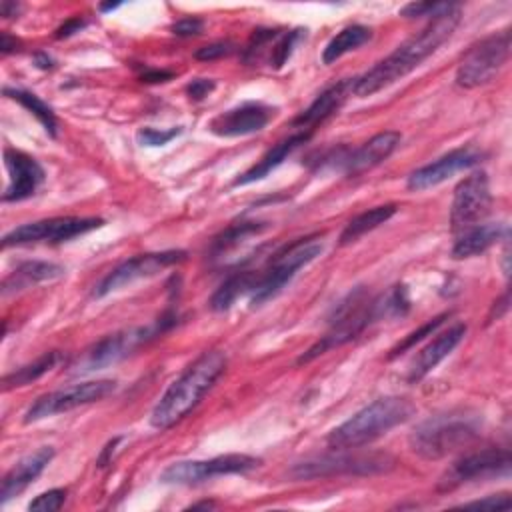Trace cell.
<instances>
[{
    "label": "cell",
    "mask_w": 512,
    "mask_h": 512,
    "mask_svg": "<svg viewBox=\"0 0 512 512\" xmlns=\"http://www.w3.org/2000/svg\"><path fill=\"white\" fill-rule=\"evenodd\" d=\"M460 6L432 18L428 26H424L418 34L402 42L394 52H390L384 60L374 64L368 72L354 78L352 94L358 98L372 96L382 88L394 84L396 80L404 78L412 70H416L428 56H432L456 30L460 24Z\"/></svg>",
    "instance_id": "1"
},
{
    "label": "cell",
    "mask_w": 512,
    "mask_h": 512,
    "mask_svg": "<svg viewBox=\"0 0 512 512\" xmlns=\"http://www.w3.org/2000/svg\"><path fill=\"white\" fill-rule=\"evenodd\" d=\"M226 370V354L220 350L202 352L160 396L156 402L150 424L158 430H168L178 424L188 412L196 408L202 396Z\"/></svg>",
    "instance_id": "2"
},
{
    "label": "cell",
    "mask_w": 512,
    "mask_h": 512,
    "mask_svg": "<svg viewBox=\"0 0 512 512\" xmlns=\"http://www.w3.org/2000/svg\"><path fill=\"white\" fill-rule=\"evenodd\" d=\"M414 412L416 406L404 396L378 398L336 426L328 434L326 444L332 450H354L366 446L410 420Z\"/></svg>",
    "instance_id": "3"
},
{
    "label": "cell",
    "mask_w": 512,
    "mask_h": 512,
    "mask_svg": "<svg viewBox=\"0 0 512 512\" xmlns=\"http://www.w3.org/2000/svg\"><path fill=\"white\" fill-rule=\"evenodd\" d=\"M478 418L464 412H448L420 422L408 442L414 454L424 460H440L478 438Z\"/></svg>",
    "instance_id": "4"
},
{
    "label": "cell",
    "mask_w": 512,
    "mask_h": 512,
    "mask_svg": "<svg viewBox=\"0 0 512 512\" xmlns=\"http://www.w3.org/2000/svg\"><path fill=\"white\" fill-rule=\"evenodd\" d=\"M376 318H382L378 298H368L362 288H356L334 310L328 332L316 344H312L296 362L308 364L320 354L354 340Z\"/></svg>",
    "instance_id": "5"
},
{
    "label": "cell",
    "mask_w": 512,
    "mask_h": 512,
    "mask_svg": "<svg viewBox=\"0 0 512 512\" xmlns=\"http://www.w3.org/2000/svg\"><path fill=\"white\" fill-rule=\"evenodd\" d=\"M172 324H176V314L166 312L150 326H136V328H126V330L108 334L102 340H98L96 344H92L90 348H86L84 354L78 356L76 362L70 366V372L72 374H88L94 370L108 368L110 364H116L122 358H126L138 346H142L148 340L166 332Z\"/></svg>",
    "instance_id": "6"
},
{
    "label": "cell",
    "mask_w": 512,
    "mask_h": 512,
    "mask_svg": "<svg viewBox=\"0 0 512 512\" xmlns=\"http://www.w3.org/2000/svg\"><path fill=\"white\" fill-rule=\"evenodd\" d=\"M394 466V458L386 452H348L336 450L334 454H320L296 462L290 468L294 480H314L326 476H372L388 472Z\"/></svg>",
    "instance_id": "7"
},
{
    "label": "cell",
    "mask_w": 512,
    "mask_h": 512,
    "mask_svg": "<svg viewBox=\"0 0 512 512\" xmlns=\"http://www.w3.org/2000/svg\"><path fill=\"white\" fill-rule=\"evenodd\" d=\"M322 248V242H318L316 238H300L290 246L278 250L270 258L268 266L258 274L254 290L250 292V304L260 306L274 298L302 266L310 264L322 254Z\"/></svg>",
    "instance_id": "8"
},
{
    "label": "cell",
    "mask_w": 512,
    "mask_h": 512,
    "mask_svg": "<svg viewBox=\"0 0 512 512\" xmlns=\"http://www.w3.org/2000/svg\"><path fill=\"white\" fill-rule=\"evenodd\" d=\"M510 40V30H502L474 44L456 70V84L462 88L488 84L506 64L510 56Z\"/></svg>",
    "instance_id": "9"
},
{
    "label": "cell",
    "mask_w": 512,
    "mask_h": 512,
    "mask_svg": "<svg viewBox=\"0 0 512 512\" xmlns=\"http://www.w3.org/2000/svg\"><path fill=\"white\" fill-rule=\"evenodd\" d=\"M262 464L260 458L250 454H222L208 460H182L162 470L164 484H200L224 474H244Z\"/></svg>",
    "instance_id": "10"
},
{
    "label": "cell",
    "mask_w": 512,
    "mask_h": 512,
    "mask_svg": "<svg viewBox=\"0 0 512 512\" xmlns=\"http://www.w3.org/2000/svg\"><path fill=\"white\" fill-rule=\"evenodd\" d=\"M116 382L114 380H88L80 384H72L48 394L38 396L32 406L24 414V422H36L42 418H50L62 412H70L74 408L98 402L106 398L110 392H114Z\"/></svg>",
    "instance_id": "11"
},
{
    "label": "cell",
    "mask_w": 512,
    "mask_h": 512,
    "mask_svg": "<svg viewBox=\"0 0 512 512\" xmlns=\"http://www.w3.org/2000/svg\"><path fill=\"white\" fill-rule=\"evenodd\" d=\"M104 224L102 218L94 216H60V218H46L22 224L8 234L2 236V246H22V244H36V242H64L96 230Z\"/></svg>",
    "instance_id": "12"
},
{
    "label": "cell",
    "mask_w": 512,
    "mask_h": 512,
    "mask_svg": "<svg viewBox=\"0 0 512 512\" xmlns=\"http://www.w3.org/2000/svg\"><path fill=\"white\" fill-rule=\"evenodd\" d=\"M510 464L512 460H510L508 448H484L478 452L464 454L440 476L438 490L450 492L472 480L508 476Z\"/></svg>",
    "instance_id": "13"
},
{
    "label": "cell",
    "mask_w": 512,
    "mask_h": 512,
    "mask_svg": "<svg viewBox=\"0 0 512 512\" xmlns=\"http://www.w3.org/2000/svg\"><path fill=\"white\" fill-rule=\"evenodd\" d=\"M186 258L184 250H164V252H148V254H138L134 258L124 260L116 268H112L92 290L94 298H104L136 280L150 278L164 268L178 264Z\"/></svg>",
    "instance_id": "14"
},
{
    "label": "cell",
    "mask_w": 512,
    "mask_h": 512,
    "mask_svg": "<svg viewBox=\"0 0 512 512\" xmlns=\"http://www.w3.org/2000/svg\"><path fill=\"white\" fill-rule=\"evenodd\" d=\"M492 206L490 182L486 172L478 170L460 180L454 188L452 206H450V226L452 232H462L478 224Z\"/></svg>",
    "instance_id": "15"
},
{
    "label": "cell",
    "mask_w": 512,
    "mask_h": 512,
    "mask_svg": "<svg viewBox=\"0 0 512 512\" xmlns=\"http://www.w3.org/2000/svg\"><path fill=\"white\" fill-rule=\"evenodd\" d=\"M480 160H482V152L476 146H462V148L450 150L448 154L440 156L438 160L410 172V176L406 180V188L412 192L428 190L432 186L442 184L456 172L476 166Z\"/></svg>",
    "instance_id": "16"
},
{
    "label": "cell",
    "mask_w": 512,
    "mask_h": 512,
    "mask_svg": "<svg viewBox=\"0 0 512 512\" xmlns=\"http://www.w3.org/2000/svg\"><path fill=\"white\" fill-rule=\"evenodd\" d=\"M274 110L262 102H242L218 116L208 124V130L222 138H236L260 132L272 118Z\"/></svg>",
    "instance_id": "17"
},
{
    "label": "cell",
    "mask_w": 512,
    "mask_h": 512,
    "mask_svg": "<svg viewBox=\"0 0 512 512\" xmlns=\"http://www.w3.org/2000/svg\"><path fill=\"white\" fill-rule=\"evenodd\" d=\"M4 164L8 168V186L2 194L4 202H20L30 198L44 182V168L28 154L6 148Z\"/></svg>",
    "instance_id": "18"
},
{
    "label": "cell",
    "mask_w": 512,
    "mask_h": 512,
    "mask_svg": "<svg viewBox=\"0 0 512 512\" xmlns=\"http://www.w3.org/2000/svg\"><path fill=\"white\" fill-rule=\"evenodd\" d=\"M402 136L396 130H384L374 134L370 140H366L364 144H360L358 148H348L344 164H342V172L348 178L360 176L368 170H372L374 166L382 164L400 144Z\"/></svg>",
    "instance_id": "19"
},
{
    "label": "cell",
    "mask_w": 512,
    "mask_h": 512,
    "mask_svg": "<svg viewBox=\"0 0 512 512\" xmlns=\"http://www.w3.org/2000/svg\"><path fill=\"white\" fill-rule=\"evenodd\" d=\"M466 324H452L448 330L436 334L434 340H430L410 362L406 380L408 382H420L424 376H428L464 338Z\"/></svg>",
    "instance_id": "20"
},
{
    "label": "cell",
    "mask_w": 512,
    "mask_h": 512,
    "mask_svg": "<svg viewBox=\"0 0 512 512\" xmlns=\"http://www.w3.org/2000/svg\"><path fill=\"white\" fill-rule=\"evenodd\" d=\"M52 458H54V448L42 446V448L34 450L32 454L24 456L22 460H18L2 478L0 502L6 504L14 496L22 494L44 472V468L50 464Z\"/></svg>",
    "instance_id": "21"
},
{
    "label": "cell",
    "mask_w": 512,
    "mask_h": 512,
    "mask_svg": "<svg viewBox=\"0 0 512 512\" xmlns=\"http://www.w3.org/2000/svg\"><path fill=\"white\" fill-rule=\"evenodd\" d=\"M352 82L354 78H346V80H340L332 86H328L326 90H322L314 100L312 104L294 118V126L298 128V132H310L322 124L324 120H328L342 104L344 100L352 94Z\"/></svg>",
    "instance_id": "22"
},
{
    "label": "cell",
    "mask_w": 512,
    "mask_h": 512,
    "mask_svg": "<svg viewBox=\"0 0 512 512\" xmlns=\"http://www.w3.org/2000/svg\"><path fill=\"white\" fill-rule=\"evenodd\" d=\"M310 132H294L290 134L288 138L280 140L278 144H274L252 168H248L246 172H242L236 180H234V186H246V184H252L256 180H262L266 178L274 168H278L296 148H300L302 144H306L310 140Z\"/></svg>",
    "instance_id": "23"
},
{
    "label": "cell",
    "mask_w": 512,
    "mask_h": 512,
    "mask_svg": "<svg viewBox=\"0 0 512 512\" xmlns=\"http://www.w3.org/2000/svg\"><path fill=\"white\" fill-rule=\"evenodd\" d=\"M502 238H508V226L506 224H502V222L474 224V226L458 232V238L452 246V258L462 260V258L482 254Z\"/></svg>",
    "instance_id": "24"
},
{
    "label": "cell",
    "mask_w": 512,
    "mask_h": 512,
    "mask_svg": "<svg viewBox=\"0 0 512 512\" xmlns=\"http://www.w3.org/2000/svg\"><path fill=\"white\" fill-rule=\"evenodd\" d=\"M62 274H64V268L54 264V262H44V260L22 262L2 280V296L16 294V292L26 290L30 286H36L40 282L56 280Z\"/></svg>",
    "instance_id": "25"
},
{
    "label": "cell",
    "mask_w": 512,
    "mask_h": 512,
    "mask_svg": "<svg viewBox=\"0 0 512 512\" xmlns=\"http://www.w3.org/2000/svg\"><path fill=\"white\" fill-rule=\"evenodd\" d=\"M258 274L256 272H248V270H238L234 274H230L218 288L216 292L210 296V308L214 312H224L228 310L240 296L248 294L254 290Z\"/></svg>",
    "instance_id": "26"
},
{
    "label": "cell",
    "mask_w": 512,
    "mask_h": 512,
    "mask_svg": "<svg viewBox=\"0 0 512 512\" xmlns=\"http://www.w3.org/2000/svg\"><path fill=\"white\" fill-rule=\"evenodd\" d=\"M398 206L396 204H382V206H374L358 216H354L342 230L340 234V244L346 246V244H352L356 242L360 236H364L366 232L378 228L380 224H384L386 220H390L394 214H396Z\"/></svg>",
    "instance_id": "27"
},
{
    "label": "cell",
    "mask_w": 512,
    "mask_h": 512,
    "mask_svg": "<svg viewBox=\"0 0 512 512\" xmlns=\"http://www.w3.org/2000/svg\"><path fill=\"white\" fill-rule=\"evenodd\" d=\"M370 36H372V30L362 24H352V26L342 28L336 36L330 38V42L322 50V62L324 64L336 62L344 54H348V52L356 50L358 46H362L364 42H368Z\"/></svg>",
    "instance_id": "28"
},
{
    "label": "cell",
    "mask_w": 512,
    "mask_h": 512,
    "mask_svg": "<svg viewBox=\"0 0 512 512\" xmlns=\"http://www.w3.org/2000/svg\"><path fill=\"white\" fill-rule=\"evenodd\" d=\"M62 360V354L52 350V352H46L42 354L40 358H36L34 362L22 366V368H16L12 370L10 374H6L2 378V390H12V388H20V386H26L34 380H38L40 376H44L48 370H52L58 362Z\"/></svg>",
    "instance_id": "29"
},
{
    "label": "cell",
    "mask_w": 512,
    "mask_h": 512,
    "mask_svg": "<svg viewBox=\"0 0 512 512\" xmlns=\"http://www.w3.org/2000/svg\"><path fill=\"white\" fill-rule=\"evenodd\" d=\"M4 94L10 96L12 100H16L18 104H22L30 114H34L36 120L44 126V130L50 136H56V126H58L56 116L44 100H40L36 94L28 92V90H22V88H4Z\"/></svg>",
    "instance_id": "30"
},
{
    "label": "cell",
    "mask_w": 512,
    "mask_h": 512,
    "mask_svg": "<svg viewBox=\"0 0 512 512\" xmlns=\"http://www.w3.org/2000/svg\"><path fill=\"white\" fill-rule=\"evenodd\" d=\"M264 228L260 222H236L228 226L224 232H220L212 242V254H224L226 250L234 248L238 242H242L250 234H258Z\"/></svg>",
    "instance_id": "31"
},
{
    "label": "cell",
    "mask_w": 512,
    "mask_h": 512,
    "mask_svg": "<svg viewBox=\"0 0 512 512\" xmlns=\"http://www.w3.org/2000/svg\"><path fill=\"white\" fill-rule=\"evenodd\" d=\"M450 318V312H444V314H438V316H434L432 320H428V322H424L420 328H416V330H412L408 336H404V340L402 342H398L392 350H390V354H388V358L392 360V358H396V356H400L402 352H406V350H410L412 346H416L418 342H422L426 336H432L446 320Z\"/></svg>",
    "instance_id": "32"
},
{
    "label": "cell",
    "mask_w": 512,
    "mask_h": 512,
    "mask_svg": "<svg viewBox=\"0 0 512 512\" xmlns=\"http://www.w3.org/2000/svg\"><path fill=\"white\" fill-rule=\"evenodd\" d=\"M454 8H458V4H454V2H410L400 8V16H404V18H438Z\"/></svg>",
    "instance_id": "33"
},
{
    "label": "cell",
    "mask_w": 512,
    "mask_h": 512,
    "mask_svg": "<svg viewBox=\"0 0 512 512\" xmlns=\"http://www.w3.org/2000/svg\"><path fill=\"white\" fill-rule=\"evenodd\" d=\"M64 500H66V490L64 488H52L48 492L38 494L28 504V510H34V512H54V510L62 508Z\"/></svg>",
    "instance_id": "34"
},
{
    "label": "cell",
    "mask_w": 512,
    "mask_h": 512,
    "mask_svg": "<svg viewBox=\"0 0 512 512\" xmlns=\"http://www.w3.org/2000/svg\"><path fill=\"white\" fill-rule=\"evenodd\" d=\"M182 132V128H168V130H158V128H140L136 134L138 144L142 146H164L168 144L172 138H176Z\"/></svg>",
    "instance_id": "35"
},
{
    "label": "cell",
    "mask_w": 512,
    "mask_h": 512,
    "mask_svg": "<svg viewBox=\"0 0 512 512\" xmlns=\"http://www.w3.org/2000/svg\"><path fill=\"white\" fill-rule=\"evenodd\" d=\"M236 52V44L228 42V40H218V42H210L206 46H200L194 56L198 60H216V58H224Z\"/></svg>",
    "instance_id": "36"
},
{
    "label": "cell",
    "mask_w": 512,
    "mask_h": 512,
    "mask_svg": "<svg viewBox=\"0 0 512 512\" xmlns=\"http://www.w3.org/2000/svg\"><path fill=\"white\" fill-rule=\"evenodd\" d=\"M462 508H476V510H510L512 508V500L508 492L502 494H492L486 496L482 500H474V502H466L462 504Z\"/></svg>",
    "instance_id": "37"
},
{
    "label": "cell",
    "mask_w": 512,
    "mask_h": 512,
    "mask_svg": "<svg viewBox=\"0 0 512 512\" xmlns=\"http://www.w3.org/2000/svg\"><path fill=\"white\" fill-rule=\"evenodd\" d=\"M172 34L180 36V38H190V36H198L204 30V22L196 16H188V18H180L178 22L172 24Z\"/></svg>",
    "instance_id": "38"
},
{
    "label": "cell",
    "mask_w": 512,
    "mask_h": 512,
    "mask_svg": "<svg viewBox=\"0 0 512 512\" xmlns=\"http://www.w3.org/2000/svg\"><path fill=\"white\" fill-rule=\"evenodd\" d=\"M214 80L210 78H194L192 82L186 84V94L190 100H202L214 90Z\"/></svg>",
    "instance_id": "39"
},
{
    "label": "cell",
    "mask_w": 512,
    "mask_h": 512,
    "mask_svg": "<svg viewBox=\"0 0 512 512\" xmlns=\"http://www.w3.org/2000/svg\"><path fill=\"white\" fill-rule=\"evenodd\" d=\"M86 26V22L82 20V18H70V20H66L58 30H56V38H68V36H72V34H76V32H80L82 28Z\"/></svg>",
    "instance_id": "40"
},
{
    "label": "cell",
    "mask_w": 512,
    "mask_h": 512,
    "mask_svg": "<svg viewBox=\"0 0 512 512\" xmlns=\"http://www.w3.org/2000/svg\"><path fill=\"white\" fill-rule=\"evenodd\" d=\"M174 76V72H168V70H152V68H146L142 74H140V80L142 82H148V84H156V82H166Z\"/></svg>",
    "instance_id": "41"
},
{
    "label": "cell",
    "mask_w": 512,
    "mask_h": 512,
    "mask_svg": "<svg viewBox=\"0 0 512 512\" xmlns=\"http://www.w3.org/2000/svg\"><path fill=\"white\" fill-rule=\"evenodd\" d=\"M20 50V42L10 36L8 32H2L0 34V52L6 56V54H12V52H18Z\"/></svg>",
    "instance_id": "42"
},
{
    "label": "cell",
    "mask_w": 512,
    "mask_h": 512,
    "mask_svg": "<svg viewBox=\"0 0 512 512\" xmlns=\"http://www.w3.org/2000/svg\"><path fill=\"white\" fill-rule=\"evenodd\" d=\"M118 442H122V438H114V440H110V442L104 446L102 454L98 456V466H100V468H102V466H106V464L112 460V454H114V450H116Z\"/></svg>",
    "instance_id": "43"
},
{
    "label": "cell",
    "mask_w": 512,
    "mask_h": 512,
    "mask_svg": "<svg viewBox=\"0 0 512 512\" xmlns=\"http://www.w3.org/2000/svg\"><path fill=\"white\" fill-rule=\"evenodd\" d=\"M18 10H20V6L16 2H10V0H4L2 6H0L2 18H14L18 14Z\"/></svg>",
    "instance_id": "44"
},
{
    "label": "cell",
    "mask_w": 512,
    "mask_h": 512,
    "mask_svg": "<svg viewBox=\"0 0 512 512\" xmlns=\"http://www.w3.org/2000/svg\"><path fill=\"white\" fill-rule=\"evenodd\" d=\"M506 310H508V292H504L502 298H500L498 302H494V306H492V316L496 314V318H500Z\"/></svg>",
    "instance_id": "45"
},
{
    "label": "cell",
    "mask_w": 512,
    "mask_h": 512,
    "mask_svg": "<svg viewBox=\"0 0 512 512\" xmlns=\"http://www.w3.org/2000/svg\"><path fill=\"white\" fill-rule=\"evenodd\" d=\"M34 62H36V66L42 68V70H48V68L54 66V60H52L46 52H38V54L34 56Z\"/></svg>",
    "instance_id": "46"
},
{
    "label": "cell",
    "mask_w": 512,
    "mask_h": 512,
    "mask_svg": "<svg viewBox=\"0 0 512 512\" xmlns=\"http://www.w3.org/2000/svg\"><path fill=\"white\" fill-rule=\"evenodd\" d=\"M118 6H120V2H114V4H100V12L104 14V12H110V10L118 8Z\"/></svg>",
    "instance_id": "47"
},
{
    "label": "cell",
    "mask_w": 512,
    "mask_h": 512,
    "mask_svg": "<svg viewBox=\"0 0 512 512\" xmlns=\"http://www.w3.org/2000/svg\"><path fill=\"white\" fill-rule=\"evenodd\" d=\"M192 508H214L212 502H198V504H192Z\"/></svg>",
    "instance_id": "48"
}]
</instances>
